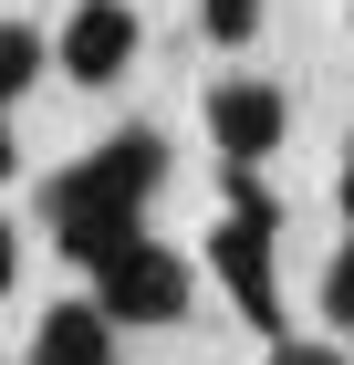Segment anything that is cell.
<instances>
[{
    "instance_id": "1",
    "label": "cell",
    "mask_w": 354,
    "mask_h": 365,
    "mask_svg": "<svg viewBox=\"0 0 354 365\" xmlns=\"http://www.w3.org/2000/svg\"><path fill=\"white\" fill-rule=\"evenodd\" d=\"M157 178H167V136H146V125H125V136H105L94 157H73V168L53 178V251L63 261H83V272H105L125 240H146V198H157Z\"/></svg>"
},
{
    "instance_id": "2",
    "label": "cell",
    "mask_w": 354,
    "mask_h": 365,
    "mask_svg": "<svg viewBox=\"0 0 354 365\" xmlns=\"http://www.w3.org/2000/svg\"><path fill=\"white\" fill-rule=\"evenodd\" d=\"M271 240H281L271 188H261L250 168H229V220L209 230V272H219V292L240 303V324H261V334L281 344V272H271Z\"/></svg>"
},
{
    "instance_id": "3",
    "label": "cell",
    "mask_w": 354,
    "mask_h": 365,
    "mask_svg": "<svg viewBox=\"0 0 354 365\" xmlns=\"http://www.w3.org/2000/svg\"><path fill=\"white\" fill-rule=\"evenodd\" d=\"M94 303L115 324H177L188 313V261L167 251V240H125V251L94 272Z\"/></svg>"
},
{
    "instance_id": "4",
    "label": "cell",
    "mask_w": 354,
    "mask_h": 365,
    "mask_svg": "<svg viewBox=\"0 0 354 365\" xmlns=\"http://www.w3.org/2000/svg\"><path fill=\"white\" fill-rule=\"evenodd\" d=\"M136 53H146L136 0H83L73 21H63V42H53V63L73 73V84H115V73H125Z\"/></svg>"
},
{
    "instance_id": "5",
    "label": "cell",
    "mask_w": 354,
    "mask_h": 365,
    "mask_svg": "<svg viewBox=\"0 0 354 365\" xmlns=\"http://www.w3.org/2000/svg\"><path fill=\"white\" fill-rule=\"evenodd\" d=\"M281 125H292V105H281V84H209V136L229 168H261L281 146Z\"/></svg>"
},
{
    "instance_id": "6",
    "label": "cell",
    "mask_w": 354,
    "mask_h": 365,
    "mask_svg": "<svg viewBox=\"0 0 354 365\" xmlns=\"http://www.w3.org/2000/svg\"><path fill=\"white\" fill-rule=\"evenodd\" d=\"M31 365H115V313L105 303H53L31 324Z\"/></svg>"
},
{
    "instance_id": "7",
    "label": "cell",
    "mask_w": 354,
    "mask_h": 365,
    "mask_svg": "<svg viewBox=\"0 0 354 365\" xmlns=\"http://www.w3.org/2000/svg\"><path fill=\"white\" fill-rule=\"evenodd\" d=\"M42 53H53V42H42L31 21H0V105H11V94L42 73Z\"/></svg>"
},
{
    "instance_id": "8",
    "label": "cell",
    "mask_w": 354,
    "mask_h": 365,
    "mask_svg": "<svg viewBox=\"0 0 354 365\" xmlns=\"http://www.w3.org/2000/svg\"><path fill=\"white\" fill-rule=\"evenodd\" d=\"M198 31L209 42H250L261 31V0H198Z\"/></svg>"
},
{
    "instance_id": "9",
    "label": "cell",
    "mask_w": 354,
    "mask_h": 365,
    "mask_svg": "<svg viewBox=\"0 0 354 365\" xmlns=\"http://www.w3.org/2000/svg\"><path fill=\"white\" fill-rule=\"evenodd\" d=\"M323 313H333V324H344V334H354V240H344V261H333V272H323Z\"/></svg>"
},
{
    "instance_id": "10",
    "label": "cell",
    "mask_w": 354,
    "mask_h": 365,
    "mask_svg": "<svg viewBox=\"0 0 354 365\" xmlns=\"http://www.w3.org/2000/svg\"><path fill=\"white\" fill-rule=\"evenodd\" d=\"M271 365H344V355H333V344H302V334H281V344H271Z\"/></svg>"
},
{
    "instance_id": "11",
    "label": "cell",
    "mask_w": 354,
    "mask_h": 365,
    "mask_svg": "<svg viewBox=\"0 0 354 365\" xmlns=\"http://www.w3.org/2000/svg\"><path fill=\"white\" fill-rule=\"evenodd\" d=\"M21 282V240H11V220H0V292Z\"/></svg>"
},
{
    "instance_id": "12",
    "label": "cell",
    "mask_w": 354,
    "mask_h": 365,
    "mask_svg": "<svg viewBox=\"0 0 354 365\" xmlns=\"http://www.w3.org/2000/svg\"><path fill=\"white\" fill-rule=\"evenodd\" d=\"M11 168H21V146H11V125H0V178H11Z\"/></svg>"
},
{
    "instance_id": "13",
    "label": "cell",
    "mask_w": 354,
    "mask_h": 365,
    "mask_svg": "<svg viewBox=\"0 0 354 365\" xmlns=\"http://www.w3.org/2000/svg\"><path fill=\"white\" fill-rule=\"evenodd\" d=\"M344 198H354V146H344Z\"/></svg>"
},
{
    "instance_id": "14",
    "label": "cell",
    "mask_w": 354,
    "mask_h": 365,
    "mask_svg": "<svg viewBox=\"0 0 354 365\" xmlns=\"http://www.w3.org/2000/svg\"><path fill=\"white\" fill-rule=\"evenodd\" d=\"M344 209H354V198H344Z\"/></svg>"
}]
</instances>
